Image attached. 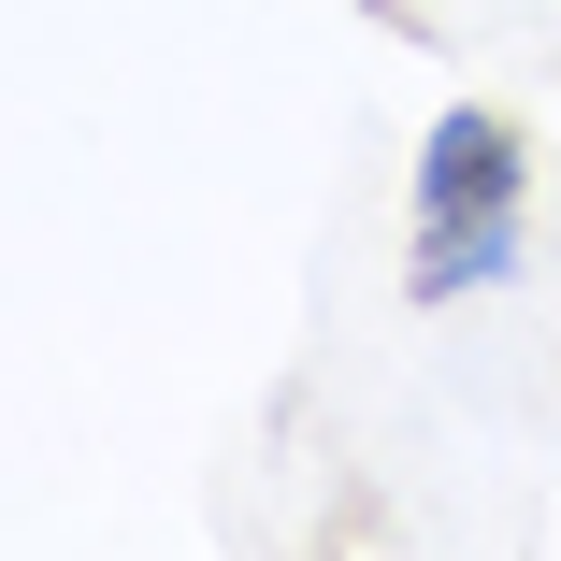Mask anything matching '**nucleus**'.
I'll use <instances>...</instances> for the list:
<instances>
[{
  "label": "nucleus",
  "instance_id": "1",
  "mask_svg": "<svg viewBox=\"0 0 561 561\" xmlns=\"http://www.w3.org/2000/svg\"><path fill=\"white\" fill-rule=\"evenodd\" d=\"M518 202H533V159L504 116H432L417 145V302H461L490 274H518Z\"/></svg>",
  "mask_w": 561,
  "mask_h": 561
}]
</instances>
